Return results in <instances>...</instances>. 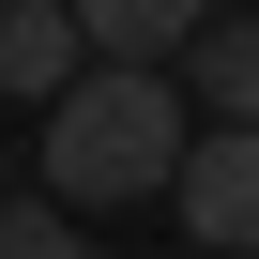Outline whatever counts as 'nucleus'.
Here are the masks:
<instances>
[{
	"mask_svg": "<svg viewBox=\"0 0 259 259\" xmlns=\"http://www.w3.org/2000/svg\"><path fill=\"white\" fill-rule=\"evenodd\" d=\"M0 259H76V213L61 198H0Z\"/></svg>",
	"mask_w": 259,
	"mask_h": 259,
	"instance_id": "6",
	"label": "nucleus"
},
{
	"mask_svg": "<svg viewBox=\"0 0 259 259\" xmlns=\"http://www.w3.org/2000/svg\"><path fill=\"white\" fill-rule=\"evenodd\" d=\"M168 213H183L213 259H259V138H244V122H198V138H183Z\"/></svg>",
	"mask_w": 259,
	"mask_h": 259,
	"instance_id": "2",
	"label": "nucleus"
},
{
	"mask_svg": "<svg viewBox=\"0 0 259 259\" xmlns=\"http://www.w3.org/2000/svg\"><path fill=\"white\" fill-rule=\"evenodd\" d=\"M61 16H76V46H107V61H183L198 31H213V0H61Z\"/></svg>",
	"mask_w": 259,
	"mask_h": 259,
	"instance_id": "3",
	"label": "nucleus"
},
{
	"mask_svg": "<svg viewBox=\"0 0 259 259\" xmlns=\"http://www.w3.org/2000/svg\"><path fill=\"white\" fill-rule=\"evenodd\" d=\"M76 76H92V46H76V16H61V0H0V92L61 107Z\"/></svg>",
	"mask_w": 259,
	"mask_h": 259,
	"instance_id": "4",
	"label": "nucleus"
},
{
	"mask_svg": "<svg viewBox=\"0 0 259 259\" xmlns=\"http://www.w3.org/2000/svg\"><path fill=\"white\" fill-rule=\"evenodd\" d=\"M183 92L153 76V61H92L61 107H46V198L61 213H122V198H168V168H183Z\"/></svg>",
	"mask_w": 259,
	"mask_h": 259,
	"instance_id": "1",
	"label": "nucleus"
},
{
	"mask_svg": "<svg viewBox=\"0 0 259 259\" xmlns=\"http://www.w3.org/2000/svg\"><path fill=\"white\" fill-rule=\"evenodd\" d=\"M183 92H198L213 122H244V138H259V16H213V31L183 46Z\"/></svg>",
	"mask_w": 259,
	"mask_h": 259,
	"instance_id": "5",
	"label": "nucleus"
}]
</instances>
